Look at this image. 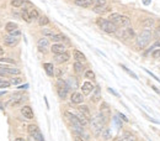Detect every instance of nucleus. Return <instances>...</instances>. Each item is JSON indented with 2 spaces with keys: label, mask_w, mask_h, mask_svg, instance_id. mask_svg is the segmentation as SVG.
<instances>
[{
  "label": "nucleus",
  "mask_w": 160,
  "mask_h": 141,
  "mask_svg": "<svg viewBox=\"0 0 160 141\" xmlns=\"http://www.w3.org/2000/svg\"><path fill=\"white\" fill-rule=\"evenodd\" d=\"M106 121H107V119L106 118H103L101 114H96L93 119L90 120V125H91V129H93V131H94V134L96 135V136H99L100 134L102 133V130H103V128H105V124H106Z\"/></svg>",
  "instance_id": "nucleus-1"
},
{
  "label": "nucleus",
  "mask_w": 160,
  "mask_h": 141,
  "mask_svg": "<svg viewBox=\"0 0 160 141\" xmlns=\"http://www.w3.org/2000/svg\"><path fill=\"white\" fill-rule=\"evenodd\" d=\"M96 24H97V26L106 34H116L118 31V26H116L112 21H110L107 19L100 17V19L96 20Z\"/></svg>",
  "instance_id": "nucleus-2"
},
{
  "label": "nucleus",
  "mask_w": 160,
  "mask_h": 141,
  "mask_svg": "<svg viewBox=\"0 0 160 141\" xmlns=\"http://www.w3.org/2000/svg\"><path fill=\"white\" fill-rule=\"evenodd\" d=\"M110 21H112L113 24L118 27H128L131 24V20L128 16H125V15H121V14H117V12H113L108 17Z\"/></svg>",
  "instance_id": "nucleus-3"
},
{
  "label": "nucleus",
  "mask_w": 160,
  "mask_h": 141,
  "mask_svg": "<svg viewBox=\"0 0 160 141\" xmlns=\"http://www.w3.org/2000/svg\"><path fill=\"white\" fill-rule=\"evenodd\" d=\"M150 40H152V31L145 29L137 36V46L139 48H145L150 43Z\"/></svg>",
  "instance_id": "nucleus-4"
},
{
  "label": "nucleus",
  "mask_w": 160,
  "mask_h": 141,
  "mask_svg": "<svg viewBox=\"0 0 160 141\" xmlns=\"http://www.w3.org/2000/svg\"><path fill=\"white\" fill-rule=\"evenodd\" d=\"M69 90H70V88H69V85H68L67 80H63L62 78H59L57 80V93L61 99H65Z\"/></svg>",
  "instance_id": "nucleus-5"
},
{
  "label": "nucleus",
  "mask_w": 160,
  "mask_h": 141,
  "mask_svg": "<svg viewBox=\"0 0 160 141\" xmlns=\"http://www.w3.org/2000/svg\"><path fill=\"white\" fill-rule=\"evenodd\" d=\"M27 131H29V135H32L37 141H44L43 135H42V133H41V130L38 129L37 125H35V124L29 125L27 126Z\"/></svg>",
  "instance_id": "nucleus-6"
},
{
  "label": "nucleus",
  "mask_w": 160,
  "mask_h": 141,
  "mask_svg": "<svg viewBox=\"0 0 160 141\" xmlns=\"http://www.w3.org/2000/svg\"><path fill=\"white\" fill-rule=\"evenodd\" d=\"M116 35L120 39H122L123 41H128V40H131V39L134 37V30L131 29V27H125L123 30L117 31Z\"/></svg>",
  "instance_id": "nucleus-7"
},
{
  "label": "nucleus",
  "mask_w": 160,
  "mask_h": 141,
  "mask_svg": "<svg viewBox=\"0 0 160 141\" xmlns=\"http://www.w3.org/2000/svg\"><path fill=\"white\" fill-rule=\"evenodd\" d=\"M64 116L67 118V120L70 122L71 126H78V125H81V122L79 120V118H78V115L73 114V113H69V111H65L64 113ZM83 126V125H81Z\"/></svg>",
  "instance_id": "nucleus-8"
},
{
  "label": "nucleus",
  "mask_w": 160,
  "mask_h": 141,
  "mask_svg": "<svg viewBox=\"0 0 160 141\" xmlns=\"http://www.w3.org/2000/svg\"><path fill=\"white\" fill-rule=\"evenodd\" d=\"M4 43L6 45L9 47H14L16 46L17 43H19V37H16V36H12V35H6L4 36Z\"/></svg>",
  "instance_id": "nucleus-9"
},
{
  "label": "nucleus",
  "mask_w": 160,
  "mask_h": 141,
  "mask_svg": "<svg viewBox=\"0 0 160 141\" xmlns=\"http://www.w3.org/2000/svg\"><path fill=\"white\" fill-rule=\"evenodd\" d=\"M22 102H24V95L21 93H15V94H12V97L10 99V105L17 107V105H20Z\"/></svg>",
  "instance_id": "nucleus-10"
},
{
  "label": "nucleus",
  "mask_w": 160,
  "mask_h": 141,
  "mask_svg": "<svg viewBox=\"0 0 160 141\" xmlns=\"http://www.w3.org/2000/svg\"><path fill=\"white\" fill-rule=\"evenodd\" d=\"M51 51L52 53L54 54H59V53H64V52H67V48L62 43H53L52 46H51Z\"/></svg>",
  "instance_id": "nucleus-11"
},
{
  "label": "nucleus",
  "mask_w": 160,
  "mask_h": 141,
  "mask_svg": "<svg viewBox=\"0 0 160 141\" xmlns=\"http://www.w3.org/2000/svg\"><path fill=\"white\" fill-rule=\"evenodd\" d=\"M110 110H111V109H110V105H108V104L107 103H101V105H100V114H101L103 118H106V119H108V118H110V114H111V111H110Z\"/></svg>",
  "instance_id": "nucleus-12"
},
{
  "label": "nucleus",
  "mask_w": 160,
  "mask_h": 141,
  "mask_svg": "<svg viewBox=\"0 0 160 141\" xmlns=\"http://www.w3.org/2000/svg\"><path fill=\"white\" fill-rule=\"evenodd\" d=\"M69 53L68 52H64V53H59V54H54V61L57 63H65L69 61Z\"/></svg>",
  "instance_id": "nucleus-13"
},
{
  "label": "nucleus",
  "mask_w": 160,
  "mask_h": 141,
  "mask_svg": "<svg viewBox=\"0 0 160 141\" xmlns=\"http://www.w3.org/2000/svg\"><path fill=\"white\" fill-rule=\"evenodd\" d=\"M70 102L71 104H81L84 102V95L79 92H74L70 97Z\"/></svg>",
  "instance_id": "nucleus-14"
},
{
  "label": "nucleus",
  "mask_w": 160,
  "mask_h": 141,
  "mask_svg": "<svg viewBox=\"0 0 160 141\" xmlns=\"http://www.w3.org/2000/svg\"><path fill=\"white\" fill-rule=\"evenodd\" d=\"M21 114L24 115L26 119H33V110H32V108L29 107V105L22 107V109H21Z\"/></svg>",
  "instance_id": "nucleus-15"
},
{
  "label": "nucleus",
  "mask_w": 160,
  "mask_h": 141,
  "mask_svg": "<svg viewBox=\"0 0 160 141\" xmlns=\"http://www.w3.org/2000/svg\"><path fill=\"white\" fill-rule=\"evenodd\" d=\"M78 111H79L80 114H83L88 120H91V114H90V110H89L88 105H79L78 107Z\"/></svg>",
  "instance_id": "nucleus-16"
},
{
  "label": "nucleus",
  "mask_w": 160,
  "mask_h": 141,
  "mask_svg": "<svg viewBox=\"0 0 160 141\" xmlns=\"http://www.w3.org/2000/svg\"><path fill=\"white\" fill-rule=\"evenodd\" d=\"M95 0H74L75 5L80 6V8H90L91 5H94Z\"/></svg>",
  "instance_id": "nucleus-17"
},
{
  "label": "nucleus",
  "mask_w": 160,
  "mask_h": 141,
  "mask_svg": "<svg viewBox=\"0 0 160 141\" xmlns=\"http://www.w3.org/2000/svg\"><path fill=\"white\" fill-rule=\"evenodd\" d=\"M48 45H49V41L47 39H39L38 40V42H37V46H38V50H39V52H46V48L48 47Z\"/></svg>",
  "instance_id": "nucleus-18"
},
{
  "label": "nucleus",
  "mask_w": 160,
  "mask_h": 141,
  "mask_svg": "<svg viewBox=\"0 0 160 141\" xmlns=\"http://www.w3.org/2000/svg\"><path fill=\"white\" fill-rule=\"evenodd\" d=\"M81 90H83V94H85V95L90 94L94 90L93 83H90V82H84V84L81 85Z\"/></svg>",
  "instance_id": "nucleus-19"
},
{
  "label": "nucleus",
  "mask_w": 160,
  "mask_h": 141,
  "mask_svg": "<svg viewBox=\"0 0 160 141\" xmlns=\"http://www.w3.org/2000/svg\"><path fill=\"white\" fill-rule=\"evenodd\" d=\"M99 100H101V89H100L99 85H96L95 90H94V94H93V97H91V102L97 103Z\"/></svg>",
  "instance_id": "nucleus-20"
},
{
  "label": "nucleus",
  "mask_w": 160,
  "mask_h": 141,
  "mask_svg": "<svg viewBox=\"0 0 160 141\" xmlns=\"http://www.w3.org/2000/svg\"><path fill=\"white\" fill-rule=\"evenodd\" d=\"M73 56H74V60L76 62H81V63H84L86 61V57H85V54L83 52H80V51H78V50H75L74 52H73Z\"/></svg>",
  "instance_id": "nucleus-21"
},
{
  "label": "nucleus",
  "mask_w": 160,
  "mask_h": 141,
  "mask_svg": "<svg viewBox=\"0 0 160 141\" xmlns=\"http://www.w3.org/2000/svg\"><path fill=\"white\" fill-rule=\"evenodd\" d=\"M43 68H44L46 73H47L49 77L54 76V67H53L52 63H44V65H43Z\"/></svg>",
  "instance_id": "nucleus-22"
},
{
  "label": "nucleus",
  "mask_w": 160,
  "mask_h": 141,
  "mask_svg": "<svg viewBox=\"0 0 160 141\" xmlns=\"http://www.w3.org/2000/svg\"><path fill=\"white\" fill-rule=\"evenodd\" d=\"M134 135L133 134H131V133H128V131H126L125 134L122 135V138H120L117 141H134Z\"/></svg>",
  "instance_id": "nucleus-23"
},
{
  "label": "nucleus",
  "mask_w": 160,
  "mask_h": 141,
  "mask_svg": "<svg viewBox=\"0 0 160 141\" xmlns=\"http://www.w3.org/2000/svg\"><path fill=\"white\" fill-rule=\"evenodd\" d=\"M51 39H52V41H54L56 43L61 42V41H68L67 36H65V35H63V34H56V35H54L53 37H51Z\"/></svg>",
  "instance_id": "nucleus-24"
},
{
  "label": "nucleus",
  "mask_w": 160,
  "mask_h": 141,
  "mask_svg": "<svg viewBox=\"0 0 160 141\" xmlns=\"http://www.w3.org/2000/svg\"><path fill=\"white\" fill-rule=\"evenodd\" d=\"M67 83H68V85H69V88L73 89V90H75L78 88V80H76V78H73V77H70V78L67 80Z\"/></svg>",
  "instance_id": "nucleus-25"
},
{
  "label": "nucleus",
  "mask_w": 160,
  "mask_h": 141,
  "mask_svg": "<svg viewBox=\"0 0 160 141\" xmlns=\"http://www.w3.org/2000/svg\"><path fill=\"white\" fill-rule=\"evenodd\" d=\"M29 12H30V16H31L32 20H38V19H39V12H38V10H37L36 8L30 9Z\"/></svg>",
  "instance_id": "nucleus-26"
},
{
  "label": "nucleus",
  "mask_w": 160,
  "mask_h": 141,
  "mask_svg": "<svg viewBox=\"0 0 160 141\" xmlns=\"http://www.w3.org/2000/svg\"><path fill=\"white\" fill-rule=\"evenodd\" d=\"M16 29H17V24H16V22H14V21H11V22H7V24L5 25V31H7L9 34H10L11 31L16 30Z\"/></svg>",
  "instance_id": "nucleus-27"
},
{
  "label": "nucleus",
  "mask_w": 160,
  "mask_h": 141,
  "mask_svg": "<svg viewBox=\"0 0 160 141\" xmlns=\"http://www.w3.org/2000/svg\"><path fill=\"white\" fill-rule=\"evenodd\" d=\"M107 10H108V6H107V5H102V6H94V8H93V11L97 12V14L106 12Z\"/></svg>",
  "instance_id": "nucleus-28"
},
{
  "label": "nucleus",
  "mask_w": 160,
  "mask_h": 141,
  "mask_svg": "<svg viewBox=\"0 0 160 141\" xmlns=\"http://www.w3.org/2000/svg\"><path fill=\"white\" fill-rule=\"evenodd\" d=\"M74 71L76 72V73H83V71H84V65L81 62H76L74 63Z\"/></svg>",
  "instance_id": "nucleus-29"
},
{
  "label": "nucleus",
  "mask_w": 160,
  "mask_h": 141,
  "mask_svg": "<svg viewBox=\"0 0 160 141\" xmlns=\"http://www.w3.org/2000/svg\"><path fill=\"white\" fill-rule=\"evenodd\" d=\"M6 72L9 76H19L21 73V71L19 69V68H6Z\"/></svg>",
  "instance_id": "nucleus-30"
},
{
  "label": "nucleus",
  "mask_w": 160,
  "mask_h": 141,
  "mask_svg": "<svg viewBox=\"0 0 160 141\" xmlns=\"http://www.w3.org/2000/svg\"><path fill=\"white\" fill-rule=\"evenodd\" d=\"M21 16H22V19H24L26 22H31L32 21V19H31V16H30V12H29V10H22L21 11Z\"/></svg>",
  "instance_id": "nucleus-31"
},
{
  "label": "nucleus",
  "mask_w": 160,
  "mask_h": 141,
  "mask_svg": "<svg viewBox=\"0 0 160 141\" xmlns=\"http://www.w3.org/2000/svg\"><path fill=\"white\" fill-rule=\"evenodd\" d=\"M25 1H26V0H11L10 4H11V6H14V8H21L25 4Z\"/></svg>",
  "instance_id": "nucleus-32"
},
{
  "label": "nucleus",
  "mask_w": 160,
  "mask_h": 141,
  "mask_svg": "<svg viewBox=\"0 0 160 141\" xmlns=\"http://www.w3.org/2000/svg\"><path fill=\"white\" fill-rule=\"evenodd\" d=\"M48 24H49V19L47 16H39V19H38V25L39 26H46Z\"/></svg>",
  "instance_id": "nucleus-33"
},
{
  "label": "nucleus",
  "mask_w": 160,
  "mask_h": 141,
  "mask_svg": "<svg viewBox=\"0 0 160 141\" xmlns=\"http://www.w3.org/2000/svg\"><path fill=\"white\" fill-rule=\"evenodd\" d=\"M41 32H42V35L46 36V37H47V36H48V37H53V36L56 35L53 30H49V29H43L42 31H41Z\"/></svg>",
  "instance_id": "nucleus-34"
},
{
  "label": "nucleus",
  "mask_w": 160,
  "mask_h": 141,
  "mask_svg": "<svg viewBox=\"0 0 160 141\" xmlns=\"http://www.w3.org/2000/svg\"><path fill=\"white\" fill-rule=\"evenodd\" d=\"M0 63H4V65H15V60H12V58H0Z\"/></svg>",
  "instance_id": "nucleus-35"
},
{
  "label": "nucleus",
  "mask_w": 160,
  "mask_h": 141,
  "mask_svg": "<svg viewBox=\"0 0 160 141\" xmlns=\"http://www.w3.org/2000/svg\"><path fill=\"white\" fill-rule=\"evenodd\" d=\"M11 85V82L4 80V78H0V88H7Z\"/></svg>",
  "instance_id": "nucleus-36"
},
{
  "label": "nucleus",
  "mask_w": 160,
  "mask_h": 141,
  "mask_svg": "<svg viewBox=\"0 0 160 141\" xmlns=\"http://www.w3.org/2000/svg\"><path fill=\"white\" fill-rule=\"evenodd\" d=\"M85 78H88V79H90V80H94L95 79V73L93 71H85Z\"/></svg>",
  "instance_id": "nucleus-37"
},
{
  "label": "nucleus",
  "mask_w": 160,
  "mask_h": 141,
  "mask_svg": "<svg viewBox=\"0 0 160 141\" xmlns=\"http://www.w3.org/2000/svg\"><path fill=\"white\" fill-rule=\"evenodd\" d=\"M102 138L105 139V140H110V138H111V134H110V130H102Z\"/></svg>",
  "instance_id": "nucleus-38"
},
{
  "label": "nucleus",
  "mask_w": 160,
  "mask_h": 141,
  "mask_svg": "<svg viewBox=\"0 0 160 141\" xmlns=\"http://www.w3.org/2000/svg\"><path fill=\"white\" fill-rule=\"evenodd\" d=\"M10 80H11V84H14V85H17V84H20L22 82V79L19 78V77H14V78H11Z\"/></svg>",
  "instance_id": "nucleus-39"
},
{
  "label": "nucleus",
  "mask_w": 160,
  "mask_h": 141,
  "mask_svg": "<svg viewBox=\"0 0 160 141\" xmlns=\"http://www.w3.org/2000/svg\"><path fill=\"white\" fill-rule=\"evenodd\" d=\"M122 68H123V69H125V71H126V72H127V73H128V74H129L131 77H133V78H134V79H138V77H137V74H134V73H133V72H132L131 69H128V68H127V67H125V66H122Z\"/></svg>",
  "instance_id": "nucleus-40"
},
{
  "label": "nucleus",
  "mask_w": 160,
  "mask_h": 141,
  "mask_svg": "<svg viewBox=\"0 0 160 141\" xmlns=\"http://www.w3.org/2000/svg\"><path fill=\"white\" fill-rule=\"evenodd\" d=\"M106 5V0H95L94 1V6H102Z\"/></svg>",
  "instance_id": "nucleus-41"
},
{
  "label": "nucleus",
  "mask_w": 160,
  "mask_h": 141,
  "mask_svg": "<svg viewBox=\"0 0 160 141\" xmlns=\"http://www.w3.org/2000/svg\"><path fill=\"white\" fill-rule=\"evenodd\" d=\"M154 39H157V40L160 39V26H158L157 29L154 30Z\"/></svg>",
  "instance_id": "nucleus-42"
},
{
  "label": "nucleus",
  "mask_w": 160,
  "mask_h": 141,
  "mask_svg": "<svg viewBox=\"0 0 160 141\" xmlns=\"http://www.w3.org/2000/svg\"><path fill=\"white\" fill-rule=\"evenodd\" d=\"M143 25H144V26H152V25H154V20H153V19H147V20H144V21H143Z\"/></svg>",
  "instance_id": "nucleus-43"
},
{
  "label": "nucleus",
  "mask_w": 160,
  "mask_h": 141,
  "mask_svg": "<svg viewBox=\"0 0 160 141\" xmlns=\"http://www.w3.org/2000/svg\"><path fill=\"white\" fill-rule=\"evenodd\" d=\"M10 35H12V36H16V37H19V36L21 35V31H20L19 29H16V30L11 31V32H10Z\"/></svg>",
  "instance_id": "nucleus-44"
},
{
  "label": "nucleus",
  "mask_w": 160,
  "mask_h": 141,
  "mask_svg": "<svg viewBox=\"0 0 160 141\" xmlns=\"http://www.w3.org/2000/svg\"><path fill=\"white\" fill-rule=\"evenodd\" d=\"M152 54H153L154 58H160V48L159 50H154Z\"/></svg>",
  "instance_id": "nucleus-45"
},
{
  "label": "nucleus",
  "mask_w": 160,
  "mask_h": 141,
  "mask_svg": "<svg viewBox=\"0 0 160 141\" xmlns=\"http://www.w3.org/2000/svg\"><path fill=\"white\" fill-rule=\"evenodd\" d=\"M118 116H120L121 119H122V121H125V122H127V121H128L127 118H126L125 115H123V114H121V113H118Z\"/></svg>",
  "instance_id": "nucleus-46"
},
{
  "label": "nucleus",
  "mask_w": 160,
  "mask_h": 141,
  "mask_svg": "<svg viewBox=\"0 0 160 141\" xmlns=\"http://www.w3.org/2000/svg\"><path fill=\"white\" fill-rule=\"evenodd\" d=\"M62 73H63V71H62V69H56V72H54V74H56L57 77H61Z\"/></svg>",
  "instance_id": "nucleus-47"
},
{
  "label": "nucleus",
  "mask_w": 160,
  "mask_h": 141,
  "mask_svg": "<svg viewBox=\"0 0 160 141\" xmlns=\"http://www.w3.org/2000/svg\"><path fill=\"white\" fill-rule=\"evenodd\" d=\"M113 120H115V122H116V124H117V126H118V128H121V121L122 120H118V118H115V119H113Z\"/></svg>",
  "instance_id": "nucleus-48"
},
{
  "label": "nucleus",
  "mask_w": 160,
  "mask_h": 141,
  "mask_svg": "<svg viewBox=\"0 0 160 141\" xmlns=\"http://www.w3.org/2000/svg\"><path fill=\"white\" fill-rule=\"evenodd\" d=\"M75 141H86V140H84V139H81L80 136H76V135H75Z\"/></svg>",
  "instance_id": "nucleus-49"
},
{
  "label": "nucleus",
  "mask_w": 160,
  "mask_h": 141,
  "mask_svg": "<svg viewBox=\"0 0 160 141\" xmlns=\"http://www.w3.org/2000/svg\"><path fill=\"white\" fill-rule=\"evenodd\" d=\"M29 88V84H25V85H20L19 89H27Z\"/></svg>",
  "instance_id": "nucleus-50"
},
{
  "label": "nucleus",
  "mask_w": 160,
  "mask_h": 141,
  "mask_svg": "<svg viewBox=\"0 0 160 141\" xmlns=\"http://www.w3.org/2000/svg\"><path fill=\"white\" fill-rule=\"evenodd\" d=\"M29 141H37V140H36L32 135H29Z\"/></svg>",
  "instance_id": "nucleus-51"
},
{
  "label": "nucleus",
  "mask_w": 160,
  "mask_h": 141,
  "mask_svg": "<svg viewBox=\"0 0 160 141\" xmlns=\"http://www.w3.org/2000/svg\"><path fill=\"white\" fill-rule=\"evenodd\" d=\"M108 90H110V92H111L112 94H115V95H117V97H118V94L115 92V90H113V89H111V88H108Z\"/></svg>",
  "instance_id": "nucleus-52"
},
{
  "label": "nucleus",
  "mask_w": 160,
  "mask_h": 141,
  "mask_svg": "<svg viewBox=\"0 0 160 141\" xmlns=\"http://www.w3.org/2000/svg\"><path fill=\"white\" fill-rule=\"evenodd\" d=\"M3 54H4V50L1 46H0V56H3Z\"/></svg>",
  "instance_id": "nucleus-53"
},
{
  "label": "nucleus",
  "mask_w": 160,
  "mask_h": 141,
  "mask_svg": "<svg viewBox=\"0 0 160 141\" xmlns=\"http://www.w3.org/2000/svg\"><path fill=\"white\" fill-rule=\"evenodd\" d=\"M15 141H26V140H25V139H22V138H17Z\"/></svg>",
  "instance_id": "nucleus-54"
},
{
  "label": "nucleus",
  "mask_w": 160,
  "mask_h": 141,
  "mask_svg": "<svg viewBox=\"0 0 160 141\" xmlns=\"http://www.w3.org/2000/svg\"><path fill=\"white\" fill-rule=\"evenodd\" d=\"M155 46H160V39L157 41V42H155Z\"/></svg>",
  "instance_id": "nucleus-55"
},
{
  "label": "nucleus",
  "mask_w": 160,
  "mask_h": 141,
  "mask_svg": "<svg viewBox=\"0 0 160 141\" xmlns=\"http://www.w3.org/2000/svg\"><path fill=\"white\" fill-rule=\"evenodd\" d=\"M3 94H5V92H0V95H3Z\"/></svg>",
  "instance_id": "nucleus-56"
}]
</instances>
